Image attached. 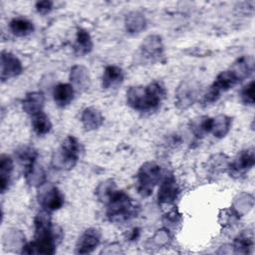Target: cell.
Wrapping results in <instances>:
<instances>
[{
	"mask_svg": "<svg viewBox=\"0 0 255 255\" xmlns=\"http://www.w3.org/2000/svg\"><path fill=\"white\" fill-rule=\"evenodd\" d=\"M70 84L74 87L75 91L85 92L91 86V78L89 71L82 65H74L70 71Z\"/></svg>",
	"mask_w": 255,
	"mask_h": 255,
	"instance_id": "cell-13",
	"label": "cell"
},
{
	"mask_svg": "<svg viewBox=\"0 0 255 255\" xmlns=\"http://www.w3.org/2000/svg\"><path fill=\"white\" fill-rule=\"evenodd\" d=\"M125 27L127 32L129 34L140 33L146 27V20L144 15L137 11L129 12L126 16Z\"/></svg>",
	"mask_w": 255,
	"mask_h": 255,
	"instance_id": "cell-21",
	"label": "cell"
},
{
	"mask_svg": "<svg viewBox=\"0 0 255 255\" xmlns=\"http://www.w3.org/2000/svg\"><path fill=\"white\" fill-rule=\"evenodd\" d=\"M199 93L198 84L194 81H184L176 89L175 106L180 110H186L197 100Z\"/></svg>",
	"mask_w": 255,
	"mask_h": 255,
	"instance_id": "cell-8",
	"label": "cell"
},
{
	"mask_svg": "<svg viewBox=\"0 0 255 255\" xmlns=\"http://www.w3.org/2000/svg\"><path fill=\"white\" fill-rule=\"evenodd\" d=\"M75 96V89L70 83H61L53 90L54 102L58 107L64 108L72 103Z\"/></svg>",
	"mask_w": 255,
	"mask_h": 255,
	"instance_id": "cell-15",
	"label": "cell"
},
{
	"mask_svg": "<svg viewBox=\"0 0 255 255\" xmlns=\"http://www.w3.org/2000/svg\"><path fill=\"white\" fill-rule=\"evenodd\" d=\"M179 194V186L174 175L165 174L160 180L157 192V201L160 205L172 203Z\"/></svg>",
	"mask_w": 255,
	"mask_h": 255,
	"instance_id": "cell-10",
	"label": "cell"
},
{
	"mask_svg": "<svg viewBox=\"0 0 255 255\" xmlns=\"http://www.w3.org/2000/svg\"><path fill=\"white\" fill-rule=\"evenodd\" d=\"M45 103L44 95L40 92H31L26 94L25 98L22 101L23 111L30 115L34 116L40 112H43V107Z\"/></svg>",
	"mask_w": 255,
	"mask_h": 255,
	"instance_id": "cell-16",
	"label": "cell"
},
{
	"mask_svg": "<svg viewBox=\"0 0 255 255\" xmlns=\"http://www.w3.org/2000/svg\"><path fill=\"white\" fill-rule=\"evenodd\" d=\"M255 163V152L254 148H246L241 150L232 161L229 162L227 171L230 176L239 178L245 175Z\"/></svg>",
	"mask_w": 255,
	"mask_h": 255,
	"instance_id": "cell-7",
	"label": "cell"
},
{
	"mask_svg": "<svg viewBox=\"0 0 255 255\" xmlns=\"http://www.w3.org/2000/svg\"><path fill=\"white\" fill-rule=\"evenodd\" d=\"M228 157L223 153H216L211 155L207 160V168L212 173L224 172L229 165Z\"/></svg>",
	"mask_w": 255,
	"mask_h": 255,
	"instance_id": "cell-31",
	"label": "cell"
},
{
	"mask_svg": "<svg viewBox=\"0 0 255 255\" xmlns=\"http://www.w3.org/2000/svg\"><path fill=\"white\" fill-rule=\"evenodd\" d=\"M43 185L40 186L38 193V201L42 209L47 212H53L60 209L65 201L64 194L55 185Z\"/></svg>",
	"mask_w": 255,
	"mask_h": 255,
	"instance_id": "cell-6",
	"label": "cell"
},
{
	"mask_svg": "<svg viewBox=\"0 0 255 255\" xmlns=\"http://www.w3.org/2000/svg\"><path fill=\"white\" fill-rule=\"evenodd\" d=\"M254 240L252 231L245 230L238 234L232 244L233 252L236 254H249L253 248Z\"/></svg>",
	"mask_w": 255,
	"mask_h": 255,
	"instance_id": "cell-22",
	"label": "cell"
},
{
	"mask_svg": "<svg viewBox=\"0 0 255 255\" xmlns=\"http://www.w3.org/2000/svg\"><path fill=\"white\" fill-rule=\"evenodd\" d=\"M125 80V73L119 66L111 65L105 68L102 76V87L105 90L117 89L123 84Z\"/></svg>",
	"mask_w": 255,
	"mask_h": 255,
	"instance_id": "cell-14",
	"label": "cell"
},
{
	"mask_svg": "<svg viewBox=\"0 0 255 255\" xmlns=\"http://www.w3.org/2000/svg\"><path fill=\"white\" fill-rule=\"evenodd\" d=\"M1 81L19 76L23 72V65L21 61L12 53L2 51L1 53Z\"/></svg>",
	"mask_w": 255,
	"mask_h": 255,
	"instance_id": "cell-11",
	"label": "cell"
},
{
	"mask_svg": "<svg viewBox=\"0 0 255 255\" xmlns=\"http://www.w3.org/2000/svg\"><path fill=\"white\" fill-rule=\"evenodd\" d=\"M253 205H254L253 195L246 193V192H242L235 197L232 208L241 217L245 213L249 212V210L252 209Z\"/></svg>",
	"mask_w": 255,
	"mask_h": 255,
	"instance_id": "cell-30",
	"label": "cell"
},
{
	"mask_svg": "<svg viewBox=\"0 0 255 255\" xmlns=\"http://www.w3.org/2000/svg\"><path fill=\"white\" fill-rule=\"evenodd\" d=\"M170 238H171L170 231L166 228H162L160 230H157V232L154 234V236L152 238H150V242H151V244L155 245L156 247H162L164 245H167Z\"/></svg>",
	"mask_w": 255,
	"mask_h": 255,
	"instance_id": "cell-35",
	"label": "cell"
},
{
	"mask_svg": "<svg viewBox=\"0 0 255 255\" xmlns=\"http://www.w3.org/2000/svg\"><path fill=\"white\" fill-rule=\"evenodd\" d=\"M166 91L164 86L154 81L147 86H133L127 91V104L138 112L156 110L164 100Z\"/></svg>",
	"mask_w": 255,
	"mask_h": 255,
	"instance_id": "cell-2",
	"label": "cell"
},
{
	"mask_svg": "<svg viewBox=\"0 0 255 255\" xmlns=\"http://www.w3.org/2000/svg\"><path fill=\"white\" fill-rule=\"evenodd\" d=\"M36 10L38 13L45 15L48 14L52 9H53V2L49 0H44V1H38L35 5Z\"/></svg>",
	"mask_w": 255,
	"mask_h": 255,
	"instance_id": "cell-37",
	"label": "cell"
},
{
	"mask_svg": "<svg viewBox=\"0 0 255 255\" xmlns=\"http://www.w3.org/2000/svg\"><path fill=\"white\" fill-rule=\"evenodd\" d=\"M93 49V41L90 33L84 28H78L74 50L78 55H87Z\"/></svg>",
	"mask_w": 255,
	"mask_h": 255,
	"instance_id": "cell-23",
	"label": "cell"
},
{
	"mask_svg": "<svg viewBox=\"0 0 255 255\" xmlns=\"http://www.w3.org/2000/svg\"><path fill=\"white\" fill-rule=\"evenodd\" d=\"M9 29L11 33L17 37H25L33 33V23L24 17H17L10 21Z\"/></svg>",
	"mask_w": 255,
	"mask_h": 255,
	"instance_id": "cell-26",
	"label": "cell"
},
{
	"mask_svg": "<svg viewBox=\"0 0 255 255\" xmlns=\"http://www.w3.org/2000/svg\"><path fill=\"white\" fill-rule=\"evenodd\" d=\"M34 240L23 245L22 254L52 255L62 238L61 230L52 224L50 212L40 211L34 218Z\"/></svg>",
	"mask_w": 255,
	"mask_h": 255,
	"instance_id": "cell-1",
	"label": "cell"
},
{
	"mask_svg": "<svg viewBox=\"0 0 255 255\" xmlns=\"http://www.w3.org/2000/svg\"><path fill=\"white\" fill-rule=\"evenodd\" d=\"M15 156L25 170L37 161L38 153L32 146L23 145L15 151Z\"/></svg>",
	"mask_w": 255,
	"mask_h": 255,
	"instance_id": "cell-28",
	"label": "cell"
},
{
	"mask_svg": "<svg viewBox=\"0 0 255 255\" xmlns=\"http://www.w3.org/2000/svg\"><path fill=\"white\" fill-rule=\"evenodd\" d=\"M31 125L33 128V130L38 135L47 134L52 129V123H51L49 117L44 112H40V113L32 116Z\"/></svg>",
	"mask_w": 255,
	"mask_h": 255,
	"instance_id": "cell-29",
	"label": "cell"
},
{
	"mask_svg": "<svg viewBox=\"0 0 255 255\" xmlns=\"http://www.w3.org/2000/svg\"><path fill=\"white\" fill-rule=\"evenodd\" d=\"M117 189L116 183L112 179L105 180L101 182L98 187L96 188V194L100 201L106 203L109 197L112 195V193Z\"/></svg>",
	"mask_w": 255,
	"mask_h": 255,
	"instance_id": "cell-32",
	"label": "cell"
},
{
	"mask_svg": "<svg viewBox=\"0 0 255 255\" xmlns=\"http://www.w3.org/2000/svg\"><path fill=\"white\" fill-rule=\"evenodd\" d=\"M81 123L86 130H95L103 125L104 117L98 109L88 107L82 112Z\"/></svg>",
	"mask_w": 255,
	"mask_h": 255,
	"instance_id": "cell-18",
	"label": "cell"
},
{
	"mask_svg": "<svg viewBox=\"0 0 255 255\" xmlns=\"http://www.w3.org/2000/svg\"><path fill=\"white\" fill-rule=\"evenodd\" d=\"M238 83H239V80L236 78V76L230 70H226V71L220 72L216 76L213 84L210 87H212L218 93L221 94L229 91Z\"/></svg>",
	"mask_w": 255,
	"mask_h": 255,
	"instance_id": "cell-20",
	"label": "cell"
},
{
	"mask_svg": "<svg viewBox=\"0 0 255 255\" xmlns=\"http://www.w3.org/2000/svg\"><path fill=\"white\" fill-rule=\"evenodd\" d=\"M105 204L107 205L106 214L108 219L115 223L128 221L136 216L138 212V206L123 190L116 189Z\"/></svg>",
	"mask_w": 255,
	"mask_h": 255,
	"instance_id": "cell-3",
	"label": "cell"
},
{
	"mask_svg": "<svg viewBox=\"0 0 255 255\" xmlns=\"http://www.w3.org/2000/svg\"><path fill=\"white\" fill-rule=\"evenodd\" d=\"M162 221L164 224V228L171 231L172 229H175L182 221L181 214L178 212L176 208L169 209L162 217Z\"/></svg>",
	"mask_w": 255,
	"mask_h": 255,
	"instance_id": "cell-33",
	"label": "cell"
},
{
	"mask_svg": "<svg viewBox=\"0 0 255 255\" xmlns=\"http://www.w3.org/2000/svg\"><path fill=\"white\" fill-rule=\"evenodd\" d=\"M101 242V232L97 228L86 229L76 243L77 254H89L93 252Z\"/></svg>",
	"mask_w": 255,
	"mask_h": 255,
	"instance_id": "cell-12",
	"label": "cell"
},
{
	"mask_svg": "<svg viewBox=\"0 0 255 255\" xmlns=\"http://www.w3.org/2000/svg\"><path fill=\"white\" fill-rule=\"evenodd\" d=\"M163 172L159 164L154 161H146L139 167L136 173V190L142 197L149 196L154 186L160 182Z\"/></svg>",
	"mask_w": 255,
	"mask_h": 255,
	"instance_id": "cell-5",
	"label": "cell"
},
{
	"mask_svg": "<svg viewBox=\"0 0 255 255\" xmlns=\"http://www.w3.org/2000/svg\"><path fill=\"white\" fill-rule=\"evenodd\" d=\"M140 55L147 61H159L163 57L164 46L162 39L157 34H151L145 37L140 47Z\"/></svg>",
	"mask_w": 255,
	"mask_h": 255,
	"instance_id": "cell-9",
	"label": "cell"
},
{
	"mask_svg": "<svg viewBox=\"0 0 255 255\" xmlns=\"http://www.w3.org/2000/svg\"><path fill=\"white\" fill-rule=\"evenodd\" d=\"M232 126V119L226 115H218L215 118H212V128L211 133L217 137L222 138L224 137L230 130Z\"/></svg>",
	"mask_w": 255,
	"mask_h": 255,
	"instance_id": "cell-25",
	"label": "cell"
},
{
	"mask_svg": "<svg viewBox=\"0 0 255 255\" xmlns=\"http://www.w3.org/2000/svg\"><path fill=\"white\" fill-rule=\"evenodd\" d=\"M14 170V162L8 154H1L0 156V189L4 193L11 182L12 173Z\"/></svg>",
	"mask_w": 255,
	"mask_h": 255,
	"instance_id": "cell-19",
	"label": "cell"
},
{
	"mask_svg": "<svg viewBox=\"0 0 255 255\" xmlns=\"http://www.w3.org/2000/svg\"><path fill=\"white\" fill-rule=\"evenodd\" d=\"M24 175L28 184L32 186L40 187L46 182V173L41 165L37 161L24 170Z\"/></svg>",
	"mask_w": 255,
	"mask_h": 255,
	"instance_id": "cell-27",
	"label": "cell"
},
{
	"mask_svg": "<svg viewBox=\"0 0 255 255\" xmlns=\"http://www.w3.org/2000/svg\"><path fill=\"white\" fill-rule=\"evenodd\" d=\"M189 128L191 132L196 137L201 138L211 131L212 118L208 116H200V117L194 118L190 121Z\"/></svg>",
	"mask_w": 255,
	"mask_h": 255,
	"instance_id": "cell-24",
	"label": "cell"
},
{
	"mask_svg": "<svg viewBox=\"0 0 255 255\" xmlns=\"http://www.w3.org/2000/svg\"><path fill=\"white\" fill-rule=\"evenodd\" d=\"M80 153L81 144L79 140L73 135H68L53 153L52 165L56 169L70 170L77 164Z\"/></svg>",
	"mask_w": 255,
	"mask_h": 255,
	"instance_id": "cell-4",
	"label": "cell"
},
{
	"mask_svg": "<svg viewBox=\"0 0 255 255\" xmlns=\"http://www.w3.org/2000/svg\"><path fill=\"white\" fill-rule=\"evenodd\" d=\"M254 81L246 84L240 91V99L244 105H254Z\"/></svg>",
	"mask_w": 255,
	"mask_h": 255,
	"instance_id": "cell-34",
	"label": "cell"
},
{
	"mask_svg": "<svg viewBox=\"0 0 255 255\" xmlns=\"http://www.w3.org/2000/svg\"><path fill=\"white\" fill-rule=\"evenodd\" d=\"M220 93H218L215 89H213L212 87L209 88V90L203 95L202 99H201V104L203 106H209L212 105L213 103L217 102L220 98Z\"/></svg>",
	"mask_w": 255,
	"mask_h": 255,
	"instance_id": "cell-36",
	"label": "cell"
},
{
	"mask_svg": "<svg viewBox=\"0 0 255 255\" xmlns=\"http://www.w3.org/2000/svg\"><path fill=\"white\" fill-rule=\"evenodd\" d=\"M239 80V82L248 78L254 70V61L251 56H241L229 69Z\"/></svg>",
	"mask_w": 255,
	"mask_h": 255,
	"instance_id": "cell-17",
	"label": "cell"
},
{
	"mask_svg": "<svg viewBox=\"0 0 255 255\" xmlns=\"http://www.w3.org/2000/svg\"><path fill=\"white\" fill-rule=\"evenodd\" d=\"M138 236H139V230H138L137 228H133L132 230H130V231L128 232V240H135Z\"/></svg>",
	"mask_w": 255,
	"mask_h": 255,
	"instance_id": "cell-38",
	"label": "cell"
}]
</instances>
